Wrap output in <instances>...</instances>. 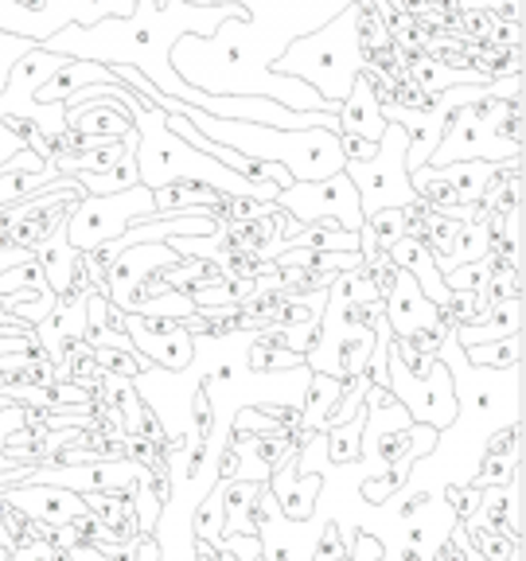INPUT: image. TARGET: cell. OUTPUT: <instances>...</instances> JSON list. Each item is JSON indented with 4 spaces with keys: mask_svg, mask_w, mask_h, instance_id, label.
<instances>
[{
    "mask_svg": "<svg viewBox=\"0 0 526 561\" xmlns=\"http://www.w3.org/2000/svg\"><path fill=\"white\" fill-rule=\"evenodd\" d=\"M122 110L133 117V129H137V175L145 187H164L175 180H187V184H203L210 192L227 195V199H254V203H277L281 184L273 180H245V175L230 172L219 160L203 157L199 149H192L184 137H175L164 122V110L149 105L145 98L129 94L122 98Z\"/></svg>",
    "mask_w": 526,
    "mask_h": 561,
    "instance_id": "cell-1",
    "label": "cell"
},
{
    "mask_svg": "<svg viewBox=\"0 0 526 561\" xmlns=\"http://www.w3.org/2000/svg\"><path fill=\"white\" fill-rule=\"evenodd\" d=\"M363 67H367V51H363V0L347 4L320 32H305L297 39H289L285 51L270 62L273 75L308 82L316 94L335 105L351 94Z\"/></svg>",
    "mask_w": 526,
    "mask_h": 561,
    "instance_id": "cell-2",
    "label": "cell"
},
{
    "mask_svg": "<svg viewBox=\"0 0 526 561\" xmlns=\"http://www.w3.org/2000/svg\"><path fill=\"white\" fill-rule=\"evenodd\" d=\"M523 157V102L483 98L465 110H456L453 125L433 149L430 164H453V160H515Z\"/></svg>",
    "mask_w": 526,
    "mask_h": 561,
    "instance_id": "cell-3",
    "label": "cell"
},
{
    "mask_svg": "<svg viewBox=\"0 0 526 561\" xmlns=\"http://www.w3.org/2000/svg\"><path fill=\"white\" fill-rule=\"evenodd\" d=\"M405 149H410V133L398 122H386L382 137H378V149L370 160H347L343 175H347L355 192H359L363 219H370L375 210L386 207H410L418 203V192L410 187V172H405Z\"/></svg>",
    "mask_w": 526,
    "mask_h": 561,
    "instance_id": "cell-4",
    "label": "cell"
},
{
    "mask_svg": "<svg viewBox=\"0 0 526 561\" xmlns=\"http://www.w3.org/2000/svg\"><path fill=\"white\" fill-rule=\"evenodd\" d=\"M149 215H157V207H152V187L145 184H133L114 195H82L67 219V242L75 250H94V245L122 238Z\"/></svg>",
    "mask_w": 526,
    "mask_h": 561,
    "instance_id": "cell-5",
    "label": "cell"
},
{
    "mask_svg": "<svg viewBox=\"0 0 526 561\" xmlns=\"http://www.w3.org/2000/svg\"><path fill=\"white\" fill-rule=\"evenodd\" d=\"M137 0H44L39 9H24L16 0H0V32L24 35L44 44L62 27H94L98 20H129Z\"/></svg>",
    "mask_w": 526,
    "mask_h": 561,
    "instance_id": "cell-6",
    "label": "cell"
},
{
    "mask_svg": "<svg viewBox=\"0 0 526 561\" xmlns=\"http://www.w3.org/2000/svg\"><path fill=\"white\" fill-rule=\"evenodd\" d=\"M386 390L410 410V417L418 421V425H433L437 433L453 430L456 417H460L453 375H448L441 355H433L425 375H413V370L402 367V359H398L395 351H386Z\"/></svg>",
    "mask_w": 526,
    "mask_h": 561,
    "instance_id": "cell-7",
    "label": "cell"
},
{
    "mask_svg": "<svg viewBox=\"0 0 526 561\" xmlns=\"http://www.w3.org/2000/svg\"><path fill=\"white\" fill-rule=\"evenodd\" d=\"M277 207L297 227H316L320 219H335L343 230L359 234V227L367 222L359 207V192L343 172L328 175V180H312V184H289L277 195Z\"/></svg>",
    "mask_w": 526,
    "mask_h": 561,
    "instance_id": "cell-8",
    "label": "cell"
},
{
    "mask_svg": "<svg viewBox=\"0 0 526 561\" xmlns=\"http://www.w3.org/2000/svg\"><path fill=\"white\" fill-rule=\"evenodd\" d=\"M125 335L133 347L152 363V367L180 375L195 359V335L184 328V320H168V316H137L125 312Z\"/></svg>",
    "mask_w": 526,
    "mask_h": 561,
    "instance_id": "cell-9",
    "label": "cell"
},
{
    "mask_svg": "<svg viewBox=\"0 0 526 561\" xmlns=\"http://www.w3.org/2000/svg\"><path fill=\"white\" fill-rule=\"evenodd\" d=\"M382 316H386V324H390V332H395V340H413L418 332H425V328L445 320V312H441V308L418 289V280L405 270H398V265H395V285H390V293H386V300H382Z\"/></svg>",
    "mask_w": 526,
    "mask_h": 561,
    "instance_id": "cell-10",
    "label": "cell"
},
{
    "mask_svg": "<svg viewBox=\"0 0 526 561\" xmlns=\"http://www.w3.org/2000/svg\"><path fill=\"white\" fill-rule=\"evenodd\" d=\"M0 500H9L12 507L27 511L35 523H47V526H67L70 518H79L87 511L79 491L52 488V483H27V480H20V488L4 491Z\"/></svg>",
    "mask_w": 526,
    "mask_h": 561,
    "instance_id": "cell-11",
    "label": "cell"
},
{
    "mask_svg": "<svg viewBox=\"0 0 526 561\" xmlns=\"http://www.w3.org/2000/svg\"><path fill=\"white\" fill-rule=\"evenodd\" d=\"M79 254L82 250H75V245L67 242V222H59L44 242L32 245V257L39 262V270H44L55 297H82V293H75V265H79Z\"/></svg>",
    "mask_w": 526,
    "mask_h": 561,
    "instance_id": "cell-12",
    "label": "cell"
},
{
    "mask_svg": "<svg viewBox=\"0 0 526 561\" xmlns=\"http://www.w3.org/2000/svg\"><path fill=\"white\" fill-rule=\"evenodd\" d=\"M386 257L398 265V270H405L413 280H418V289L425 293V297L433 300L437 308H445L448 305V289H445V277H441V270H437V262H433V254H430V245L421 242V238H398L390 250H386Z\"/></svg>",
    "mask_w": 526,
    "mask_h": 561,
    "instance_id": "cell-13",
    "label": "cell"
},
{
    "mask_svg": "<svg viewBox=\"0 0 526 561\" xmlns=\"http://www.w3.org/2000/svg\"><path fill=\"white\" fill-rule=\"evenodd\" d=\"M340 133H355V137H367L378 140L386 129V117H382V105H378V90L370 82V75H359L351 94L340 102Z\"/></svg>",
    "mask_w": 526,
    "mask_h": 561,
    "instance_id": "cell-14",
    "label": "cell"
},
{
    "mask_svg": "<svg viewBox=\"0 0 526 561\" xmlns=\"http://www.w3.org/2000/svg\"><path fill=\"white\" fill-rule=\"evenodd\" d=\"M293 460H285V465H277L270 472V483H273V500H277L281 515L289 518V523H308L316 511V495H320V488H324V480L320 476L308 472L305 480H293Z\"/></svg>",
    "mask_w": 526,
    "mask_h": 561,
    "instance_id": "cell-15",
    "label": "cell"
},
{
    "mask_svg": "<svg viewBox=\"0 0 526 561\" xmlns=\"http://www.w3.org/2000/svg\"><path fill=\"white\" fill-rule=\"evenodd\" d=\"M453 335H456L460 347H472V343H495V340H507V335H523V297H511V300H500V305H491L480 324L453 328Z\"/></svg>",
    "mask_w": 526,
    "mask_h": 561,
    "instance_id": "cell-16",
    "label": "cell"
},
{
    "mask_svg": "<svg viewBox=\"0 0 526 561\" xmlns=\"http://www.w3.org/2000/svg\"><path fill=\"white\" fill-rule=\"evenodd\" d=\"M94 82H117L114 70L105 67V62H94V59H70L62 70H55L52 79L44 82V87L35 90L32 102L47 105V102H67L75 90L82 87H94Z\"/></svg>",
    "mask_w": 526,
    "mask_h": 561,
    "instance_id": "cell-17",
    "label": "cell"
},
{
    "mask_svg": "<svg viewBox=\"0 0 526 561\" xmlns=\"http://www.w3.org/2000/svg\"><path fill=\"white\" fill-rule=\"evenodd\" d=\"M67 129L75 133H98V137H125L133 129V117L122 110L117 98H98L79 110H67Z\"/></svg>",
    "mask_w": 526,
    "mask_h": 561,
    "instance_id": "cell-18",
    "label": "cell"
},
{
    "mask_svg": "<svg viewBox=\"0 0 526 561\" xmlns=\"http://www.w3.org/2000/svg\"><path fill=\"white\" fill-rule=\"evenodd\" d=\"M405 75H410L413 87H418L425 98H437V94H445V90H453V87H476V82H491L480 67L448 70V67H441V59L410 62V70H405Z\"/></svg>",
    "mask_w": 526,
    "mask_h": 561,
    "instance_id": "cell-19",
    "label": "cell"
},
{
    "mask_svg": "<svg viewBox=\"0 0 526 561\" xmlns=\"http://www.w3.org/2000/svg\"><path fill=\"white\" fill-rule=\"evenodd\" d=\"M343 382L332 375H308L305 398H300V430H328V413L335 410Z\"/></svg>",
    "mask_w": 526,
    "mask_h": 561,
    "instance_id": "cell-20",
    "label": "cell"
},
{
    "mask_svg": "<svg viewBox=\"0 0 526 561\" xmlns=\"http://www.w3.org/2000/svg\"><path fill=\"white\" fill-rule=\"evenodd\" d=\"M227 195L210 192L203 184H187V180H175V184H164L152 192V207L160 210H187V207H207V210H219Z\"/></svg>",
    "mask_w": 526,
    "mask_h": 561,
    "instance_id": "cell-21",
    "label": "cell"
},
{
    "mask_svg": "<svg viewBox=\"0 0 526 561\" xmlns=\"http://www.w3.org/2000/svg\"><path fill=\"white\" fill-rule=\"evenodd\" d=\"M460 351H465V359L472 363V367L507 370L523 363V335H507V340H495V343H472V347H460Z\"/></svg>",
    "mask_w": 526,
    "mask_h": 561,
    "instance_id": "cell-22",
    "label": "cell"
},
{
    "mask_svg": "<svg viewBox=\"0 0 526 561\" xmlns=\"http://www.w3.org/2000/svg\"><path fill=\"white\" fill-rule=\"evenodd\" d=\"M82 184V192L87 195H114V192H125V187L140 184V175H137V157L133 152H125L122 160H117L110 172H79L75 175Z\"/></svg>",
    "mask_w": 526,
    "mask_h": 561,
    "instance_id": "cell-23",
    "label": "cell"
},
{
    "mask_svg": "<svg viewBox=\"0 0 526 561\" xmlns=\"http://www.w3.org/2000/svg\"><path fill=\"white\" fill-rule=\"evenodd\" d=\"M192 518H195V535H199V542L219 546L222 538H227V507H222V480L207 491V500H199V507H195V515H192Z\"/></svg>",
    "mask_w": 526,
    "mask_h": 561,
    "instance_id": "cell-24",
    "label": "cell"
},
{
    "mask_svg": "<svg viewBox=\"0 0 526 561\" xmlns=\"http://www.w3.org/2000/svg\"><path fill=\"white\" fill-rule=\"evenodd\" d=\"M328 437V460L332 465H347V460H359L363 456V410L347 421V425H332L324 430Z\"/></svg>",
    "mask_w": 526,
    "mask_h": 561,
    "instance_id": "cell-25",
    "label": "cell"
},
{
    "mask_svg": "<svg viewBox=\"0 0 526 561\" xmlns=\"http://www.w3.org/2000/svg\"><path fill=\"white\" fill-rule=\"evenodd\" d=\"M367 227H370V234H375V245L386 254V250H390L398 238H405V215L398 207L375 210V215L367 219Z\"/></svg>",
    "mask_w": 526,
    "mask_h": 561,
    "instance_id": "cell-26",
    "label": "cell"
},
{
    "mask_svg": "<svg viewBox=\"0 0 526 561\" xmlns=\"http://www.w3.org/2000/svg\"><path fill=\"white\" fill-rule=\"evenodd\" d=\"M410 472H413V460H398V465L382 468V476H378V480H363V500L382 503L390 491H398L405 480H410Z\"/></svg>",
    "mask_w": 526,
    "mask_h": 561,
    "instance_id": "cell-27",
    "label": "cell"
},
{
    "mask_svg": "<svg viewBox=\"0 0 526 561\" xmlns=\"http://www.w3.org/2000/svg\"><path fill=\"white\" fill-rule=\"evenodd\" d=\"M518 472V456H488V465L468 480V488H507Z\"/></svg>",
    "mask_w": 526,
    "mask_h": 561,
    "instance_id": "cell-28",
    "label": "cell"
},
{
    "mask_svg": "<svg viewBox=\"0 0 526 561\" xmlns=\"http://www.w3.org/2000/svg\"><path fill=\"white\" fill-rule=\"evenodd\" d=\"M343 558H351V538H343V530L335 523H324V535H320L312 561H343Z\"/></svg>",
    "mask_w": 526,
    "mask_h": 561,
    "instance_id": "cell-29",
    "label": "cell"
},
{
    "mask_svg": "<svg viewBox=\"0 0 526 561\" xmlns=\"http://www.w3.org/2000/svg\"><path fill=\"white\" fill-rule=\"evenodd\" d=\"M32 39H24V35H9V32H0V94H4V82H9L12 75V62L20 59V55L32 51Z\"/></svg>",
    "mask_w": 526,
    "mask_h": 561,
    "instance_id": "cell-30",
    "label": "cell"
},
{
    "mask_svg": "<svg viewBox=\"0 0 526 561\" xmlns=\"http://www.w3.org/2000/svg\"><path fill=\"white\" fill-rule=\"evenodd\" d=\"M480 495H483V491L468 488V483H456V488H448V503H453V511L465 518V523L476 515V507H480Z\"/></svg>",
    "mask_w": 526,
    "mask_h": 561,
    "instance_id": "cell-31",
    "label": "cell"
},
{
    "mask_svg": "<svg viewBox=\"0 0 526 561\" xmlns=\"http://www.w3.org/2000/svg\"><path fill=\"white\" fill-rule=\"evenodd\" d=\"M375 149H378V140H367V137H355V133H340V152H343V164L347 160H370L375 157Z\"/></svg>",
    "mask_w": 526,
    "mask_h": 561,
    "instance_id": "cell-32",
    "label": "cell"
},
{
    "mask_svg": "<svg viewBox=\"0 0 526 561\" xmlns=\"http://www.w3.org/2000/svg\"><path fill=\"white\" fill-rule=\"evenodd\" d=\"M16 430H24V405L20 402H4L0 405V448Z\"/></svg>",
    "mask_w": 526,
    "mask_h": 561,
    "instance_id": "cell-33",
    "label": "cell"
}]
</instances>
